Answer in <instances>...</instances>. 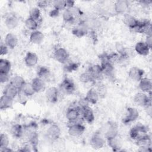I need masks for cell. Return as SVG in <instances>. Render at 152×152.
<instances>
[{"instance_id":"ffe728a7","label":"cell","mask_w":152,"mask_h":152,"mask_svg":"<svg viewBox=\"0 0 152 152\" xmlns=\"http://www.w3.org/2000/svg\"><path fill=\"white\" fill-rule=\"evenodd\" d=\"M4 42L9 49H13L17 46L18 39L15 34L12 33H8L5 35Z\"/></svg>"},{"instance_id":"83f0119b","label":"cell","mask_w":152,"mask_h":152,"mask_svg":"<svg viewBox=\"0 0 152 152\" xmlns=\"http://www.w3.org/2000/svg\"><path fill=\"white\" fill-rule=\"evenodd\" d=\"M14 99L10 98L4 94H2L0 98V109L5 110L10 109L12 107Z\"/></svg>"},{"instance_id":"74e56055","label":"cell","mask_w":152,"mask_h":152,"mask_svg":"<svg viewBox=\"0 0 152 152\" xmlns=\"http://www.w3.org/2000/svg\"><path fill=\"white\" fill-rule=\"evenodd\" d=\"M79 80L83 83H88L94 81V80L93 79L91 74L88 71L81 73L80 75Z\"/></svg>"},{"instance_id":"7402d4cb","label":"cell","mask_w":152,"mask_h":152,"mask_svg":"<svg viewBox=\"0 0 152 152\" xmlns=\"http://www.w3.org/2000/svg\"><path fill=\"white\" fill-rule=\"evenodd\" d=\"M100 96L95 88H90L86 93L84 99L88 104H95L97 103Z\"/></svg>"},{"instance_id":"5b68a950","label":"cell","mask_w":152,"mask_h":152,"mask_svg":"<svg viewBox=\"0 0 152 152\" xmlns=\"http://www.w3.org/2000/svg\"><path fill=\"white\" fill-rule=\"evenodd\" d=\"M88 27L85 21H80L72 28V34L77 37H82L86 36L88 33Z\"/></svg>"},{"instance_id":"4fadbf2b","label":"cell","mask_w":152,"mask_h":152,"mask_svg":"<svg viewBox=\"0 0 152 152\" xmlns=\"http://www.w3.org/2000/svg\"><path fill=\"white\" fill-rule=\"evenodd\" d=\"M129 78L134 81H139L144 77V71L137 66H132L128 71Z\"/></svg>"},{"instance_id":"d4e9b609","label":"cell","mask_w":152,"mask_h":152,"mask_svg":"<svg viewBox=\"0 0 152 152\" xmlns=\"http://www.w3.org/2000/svg\"><path fill=\"white\" fill-rule=\"evenodd\" d=\"M44 37L45 36L43 33L41 31L36 30L31 32L29 36V40L31 43L39 45L42 43L44 40Z\"/></svg>"},{"instance_id":"c3c4849f","label":"cell","mask_w":152,"mask_h":152,"mask_svg":"<svg viewBox=\"0 0 152 152\" xmlns=\"http://www.w3.org/2000/svg\"><path fill=\"white\" fill-rule=\"evenodd\" d=\"M12 150L11 148H10L9 147H5L1 150H0V151H2V152H10V151H12Z\"/></svg>"},{"instance_id":"d6a6232c","label":"cell","mask_w":152,"mask_h":152,"mask_svg":"<svg viewBox=\"0 0 152 152\" xmlns=\"http://www.w3.org/2000/svg\"><path fill=\"white\" fill-rule=\"evenodd\" d=\"M11 69V62L5 58L0 59V72L10 74Z\"/></svg>"},{"instance_id":"ee69618b","label":"cell","mask_w":152,"mask_h":152,"mask_svg":"<svg viewBox=\"0 0 152 152\" xmlns=\"http://www.w3.org/2000/svg\"><path fill=\"white\" fill-rule=\"evenodd\" d=\"M147 45L151 49L152 48V36H146L145 40L144 41Z\"/></svg>"},{"instance_id":"8992f818","label":"cell","mask_w":152,"mask_h":152,"mask_svg":"<svg viewBox=\"0 0 152 152\" xmlns=\"http://www.w3.org/2000/svg\"><path fill=\"white\" fill-rule=\"evenodd\" d=\"M81 116V110L78 106L69 107L65 113L66 119L69 123L77 121Z\"/></svg>"},{"instance_id":"f546056e","label":"cell","mask_w":152,"mask_h":152,"mask_svg":"<svg viewBox=\"0 0 152 152\" xmlns=\"http://www.w3.org/2000/svg\"><path fill=\"white\" fill-rule=\"evenodd\" d=\"M107 144L109 146L112 148L113 151H120L122 148V143L118 136L107 140Z\"/></svg>"},{"instance_id":"7bdbcfd3","label":"cell","mask_w":152,"mask_h":152,"mask_svg":"<svg viewBox=\"0 0 152 152\" xmlns=\"http://www.w3.org/2000/svg\"><path fill=\"white\" fill-rule=\"evenodd\" d=\"M51 2L48 1H39L37 2V7L39 8H44L49 5Z\"/></svg>"},{"instance_id":"f1b7e54d","label":"cell","mask_w":152,"mask_h":152,"mask_svg":"<svg viewBox=\"0 0 152 152\" xmlns=\"http://www.w3.org/2000/svg\"><path fill=\"white\" fill-rule=\"evenodd\" d=\"M26 83L24 78L20 75H14L12 77H11L10 80V84L18 89L19 90H21L23 86L24 85V84Z\"/></svg>"},{"instance_id":"9c48e42d","label":"cell","mask_w":152,"mask_h":152,"mask_svg":"<svg viewBox=\"0 0 152 152\" xmlns=\"http://www.w3.org/2000/svg\"><path fill=\"white\" fill-rule=\"evenodd\" d=\"M53 56L55 60L61 64H66L69 59V53L62 47L56 48L54 51Z\"/></svg>"},{"instance_id":"44dd1931","label":"cell","mask_w":152,"mask_h":152,"mask_svg":"<svg viewBox=\"0 0 152 152\" xmlns=\"http://www.w3.org/2000/svg\"><path fill=\"white\" fill-rule=\"evenodd\" d=\"M118 133L119 131L117 124L115 122H109L104 136L106 140H109L118 136Z\"/></svg>"},{"instance_id":"603a6c76","label":"cell","mask_w":152,"mask_h":152,"mask_svg":"<svg viewBox=\"0 0 152 152\" xmlns=\"http://www.w3.org/2000/svg\"><path fill=\"white\" fill-rule=\"evenodd\" d=\"M134 49L137 53L141 56L148 55L151 50V49L147 45L145 42L142 41L137 42L135 46Z\"/></svg>"},{"instance_id":"e0dca14e","label":"cell","mask_w":152,"mask_h":152,"mask_svg":"<svg viewBox=\"0 0 152 152\" xmlns=\"http://www.w3.org/2000/svg\"><path fill=\"white\" fill-rule=\"evenodd\" d=\"M46 134L48 138L53 141H55L60 137L61 129L58 125L53 124L49 126Z\"/></svg>"},{"instance_id":"d6986e66","label":"cell","mask_w":152,"mask_h":152,"mask_svg":"<svg viewBox=\"0 0 152 152\" xmlns=\"http://www.w3.org/2000/svg\"><path fill=\"white\" fill-rule=\"evenodd\" d=\"M31 84L36 93H41L46 89L45 81L38 77L33 78L31 81Z\"/></svg>"},{"instance_id":"277c9868","label":"cell","mask_w":152,"mask_h":152,"mask_svg":"<svg viewBox=\"0 0 152 152\" xmlns=\"http://www.w3.org/2000/svg\"><path fill=\"white\" fill-rule=\"evenodd\" d=\"M147 128L142 124H139L131 128L129 131V137L134 140H137L140 137L147 134Z\"/></svg>"},{"instance_id":"7dc6e473","label":"cell","mask_w":152,"mask_h":152,"mask_svg":"<svg viewBox=\"0 0 152 152\" xmlns=\"http://www.w3.org/2000/svg\"><path fill=\"white\" fill-rule=\"evenodd\" d=\"M21 148H22L21 150H20V151H31L28 145H25Z\"/></svg>"},{"instance_id":"4dcf8cb0","label":"cell","mask_w":152,"mask_h":152,"mask_svg":"<svg viewBox=\"0 0 152 152\" xmlns=\"http://www.w3.org/2000/svg\"><path fill=\"white\" fill-rule=\"evenodd\" d=\"M37 75L38 77L46 81L50 78L51 73L49 68L44 66H40L37 68Z\"/></svg>"},{"instance_id":"b9f144b4","label":"cell","mask_w":152,"mask_h":152,"mask_svg":"<svg viewBox=\"0 0 152 152\" xmlns=\"http://www.w3.org/2000/svg\"><path fill=\"white\" fill-rule=\"evenodd\" d=\"M9 48L4 43V42H1L0 45V53L1 55H6L8 52Z\"/></svg>"},{"instance_id":"484cf974","label":"cell","mask_w":152,"mask_h":152,"mask_svg":"<svg viewBox=\"0 0 152 152\" xmlns=\"http://www.w3.org/2000/svg\"><path fill=\"white\" fill-rule=\"evenodd\" d=\"M4 23L5 26L8 29L12 30L18 26L19 24V20L15 15L11 14L6 17Z\"/></svg>"},{"instance_id":"2e32d148","label":"cell","mask_w":152,"mask_h":152,"mask_svg":"<svg viewBox=\"0 0 152 152\" xmlns=\"http://www.w3.org/2000/svg\"><path fill=\"white\" fill-rule=\"evenodd\" d=\"M123 22L126 26H127L131 30H132L138 26L139 20L131 14L126 13L124 14Z\"/></svg>"},{"instance_id":"7c38bea8","label":"cell","mask_w":152,"mask_h":152,"mask_svg":"<svg viewBox=\"0 0 152 152\" xmlns=\"http://www.w3.org/2000/svg\"><path fill=\"white\" fill-rule=\"evenodd\" d=\"M81 116L85 122L91 124L94 121L95 117L91 108L88 106H86L80 109Z\"/></svg>"},{"instance_id":"ba28073f","label":"cell","mask_w":152,"mask_h":152,"mask_svg":"<svg viewBox=\"0 0 152 152\" xmlns=\"http://www.w3.org/2000/svg\"><path fill=\"white\" fill-rule=\"evenodd\" d=\"M59 90L65 94H71L75 90V86L72 80L65 78L61 83Z\"/></svg>"},{"instance_id":"8d00e7d4","label":"cell","mask_w":152,"mask_h":152,"mask_svg":"<svg viewBox=\"0 0 152 152\" xmlns=\"http://www.w3.org/2000/svg\"><path fill=\"white\" fill-rule=\"evenodd\" d=\"M53 8L58 10V11H64L66 9V1L64 0H55L51 2Z\"/></svg>"},{"instance_id":"60d3db41","label":"cell","mask_w":152,"mask_h":152,"mask_svg":"<svg viewBox=\"0 0 152 152\" xmlns=\"http://www.w3.org/2000/svg\"><path fill=\"white\" fill-rule=\"evenodd\" d=\"M100 97L104 96L106 93V88L104 85H99L97 89H96Z\"/></svg>"},{"instance_id":"9a60e30c","label":"cell","mask_w":152,"mask_h":152,"mask_svg":"<svg viewBox=\"0 0 152 152\" xmlns=\"http://www.w3.org/2000/svg\"><path fill=\"white\" fill-rule=\"evenodd\" d=\"M129 6V3L126 0H118L114 4V10L118 14H125L126 13Z\"/></svg>"},{"instance_id":"836d02e7","label":"cell","mask_w":152,"mask_h":152,"mask_svg":"<svg viewBox=\"0 0 152 152\" xmlns=\"http://www.w3.org/2000/svg\"><path fill=\"white\" fill-rule=\"evenodd\" d=\"M24 24L28 30L33 31L37 30L39 24V21L35 20L31 18L28 17L24 21Z\"/></svg>"},{"instance_id":"5bb4252c","label":"cell","mask_w":152,"mask_h":152,"mask_svg":"<svg viewBox=\"0 0 152 152\" xmlns=\"http://www.w3.org/2000/svg\"><path fill=\"white\" fill-rule=\"evenodd\" d=\"M88 71L91 74L94 81L101 80L104 76L102 67L99 64H94L91 65L89 67Z\"/></svg>"},{"instance_id":"4316f807","label":"cell","mask_w":152,"mask_h":152,"mask_svg":"<svg viewBox=\"0 0 152 152\" xmlns=\"http://www.w3.org/2000/svg\"><path fill=\"white\" fill-rule=\"evenodd\" d=\"M20 90L10 84V83L5 86L3 91V94L14 99L18 96Z\"/></svg>"},{"instance_id":"f35d334b","label":"cell","mask_w":152,"mask_h":152,"mask_svg":"<svg viewBox=\"0 0 152 152\" xmlns=\"http://www.w3.org/2000/svg\"><path fill=\"white\" fill-rule=\"evenodd\" d=\"M10 140L8 135L6 134L2 133L0 135V150L9 147Z\"/></svg>"},{"instance_id":"52a82bcc","label":"cell","mask_w":152,"mask_h":152,"mask_svg":"<svg viewBox=\"0 0 152 152\" xmlns=\"http://www.w3.org/2000/svg\"><path fill=\"white\" fill-rule=\"evenodd\" d=\"M104 144L105 140L100 132H94L90 138V144L94 149H100L103 147Z\"/></svg>"},{"instance_id":"30bf717a","label":"cell","mask_w":152,"mask_h":152,"mask_svg":"<svg viewBox=\"0 0 152 152\" xmlns=\"http://www.w3.org/2000/svg\"><path fill=\"white\" fill-rule=\"evenodd\" d=\"M59 90L54 86L50 87L46 90L45 96L48 102L55 103L58 102L59 97Z\"/></svg>"},{"instance_id":"6da1fadb","label":"cell","mask_w":152,"mask_h":152,"mask_svg":"<svg viewBox=\"0 0 152 152\" xmlns=\"http://www.w3.org/2000/svg\"><path fill=\"white\" fill-rule=\"evenodd\" d=\"M69 124L68 132L70 136L77 138L81 136L84 134L86 130V127L83 123L74 122Z\"/></svg>"},{"instance_id":"3957f363","label":"cell","mask_w":152,"mask_h":152,"mask_svg":"<svg viewBox=\"0 0 152 152\" xmlns=\"http://www.w3.org/2000/svg\"><path fill=\"white\" fill-rule=\"evenodd\" d=\"M136 144L141 151H151V138L147 134L140 137L136 140Z\"/></svg>"},{"instance_id":"8fae6325","label":"cell","mask_w":152,"mask_h":152,"mask_svg":"<svg viewBox=\"0 0 152 152\" xmlns=\"http://www.w3.org/2000/svg\"><path fill=\"white\" fill-rule=\"evenodd\" d=\"M139 116L138 110L132 107H129L126 109V114L123 119V122L125 124H128L136 121Z\"/></svg>"},{"instance_id":"f6af8a7d","label":"cell","mask_w":152,"mask_h":152,"mask_svg":"<svg viewBox=\"0 0 152 152\" xmlns=\"http://www.w3.org/2000/svg\"><path fill=\"white\" fill-rule=\"evenodd\" d=\"M66 8H71L75 7V1L72 0L66 1Z\"/></svg>"},{"instance_id":"e575fe53","label":"cell","mask_w":152,"mask_h":152,"mask_svg":"<svg viewBox=\"0 0 152 152\" xmlns=\"http://www.w3.org/2000/svg\"><path fill=\"white\" fill-rule=\"evenodd\" d=\"M20 91H21L27 97H31L36 93L31 83H27V82H26L24 84V85L23 86L22 88Z\"/></svg>"},{"instance_id":"ab89813d","label":"cell","mask_w":152,"mask_h":152,"mask_svg":"<svg viewBox=\"0 0 152 152\" xmlns=\"http://www.w3.org/2000/svg\"><path fill=\"white\" fill-rule=\"evenodd\" d=\"M10 74L0 72V82L1 83H5L10 80Z\"/></svg>"},{"instance_id":"bcb514c9","label":"cell","mask_w":152,"mask_h":152,"mask_svg":"<svg viewBox=\"0 0 152 152\" xmlns=\"http://www.w3.org/2000/svg\"><path fill=\"white\" fill-rule=\"evenodd\" d=\"M59 12V11H58V10H55V9L53 8V10H52L50 11V15L51 17H56V16H57V15H58Z\"/></svg>"},{"instance_id":"cb8c5ba5","label":"cell","mask_w":152,"mask_h":152,"mask_svg":"<svg viewBox=\"0 0 152 152\" xmlns=\"http://www.w3.org/2000/svg\"><path fill=\"white\" fill-rule=\"evenodd\" d=\"M24 63L28 67H33L38 62L39 58L36 53L32 52H28L24 57Z\"/></svg>"},{"instance_id":"ac0fdd59","label":"cell","mask_w":152,"mask_h":152,"mask_svg":"<svg viewBox=\"0 0 152 152\" xmlns=\"http://www.w3.org/2000/svg\"><path fill=\"white\" fill-rule=\"evenodd\" d=\"M138 82V87L141 92L147 94L151 93L152 82L150 78L143 77Z\"/></svg>"},{"instance_id":"d590c367","label":"cell","mask_w":152,"mask_h":152,"mask_svg":"<svg viewBox=\"0 0 152 152\" xmlns=\"http://www.w3.org/2000/svg\"><path fill=\"white\" fill-rule=\"evenodd\" d=\"M28 14H29L28 17H30V18H31L35 20L38 21L40 19L41 12H40V8H38L37 7H32L31 8H30Z\"/></svg>"},{"instance_id":"7a4b0ae2","label":"cell","mask_w":152,"mask_h":152,"mask_svg":"<svg viewBox=\"0 0 152 152\" xmlns=\"http://www.w3.org/2000/svg\"><path fill=\"white\" fill-rule=\"evenodd\" d=\"M151 93L147 94L143 92H138L136 93L134 97V103L141 107H145L151 103Z\"/></svg>"},{"instance_id":"1f68e13d","label":"cell","mask_w":152,"mask_h":152,"mask_svg":"<svg viewBox=\"0 0 152 152\" xmlns=\"http://www.w3.org/2000/svg\"><path fill=\"white\" fill-rule=\"evenodd\" d=\"M11 133L13 137L19 138L23 135L24 133V129L20 124H15L11 126Z\"/></svg>"}]
</instances>
